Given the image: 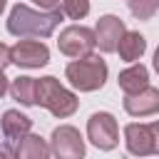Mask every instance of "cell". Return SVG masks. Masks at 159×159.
I'll return each mask as SVG.
<instances>
[{"label": "cell", "instance_id": "5", "mask_svg": "<svg viewBox=\"0 0 159 159\" xmlns=\"http://www.w3.org/2000/svg\"><path fill=\"white\" fill-rule=\"evenodd\" d=\"M57 47L65 57L70 60H80V57H87L94 52V32L84 25H70L60 32L57 37Z\"/></svg>", "mask_w": 159, "mask_h": 159}, {"label": "cell", "instance_id": "18", "mask_svg": "<svg viewBox=\"0 0 159 159\" xmlns=\"http://www.w3.org/2000/svg\"><path fill=\"white\" fill-rule=\"evenodd\" d=\"M10 65V47L5 42H0V70H5Z\"/></svg>", "mask_w": 159, "mask_h": 159}, {"label": "cell", "instance_id": "4", "mask_svg": "<svg viewBox=\"0 0 159 159\" xmlns=\"http://www.w3.org/2000/svg\"><path fill=\"white\" fill-rule=\"evenodd\" d=\"M124 144L132 157H152L159 152V122H132L124 127Z\"/></svg>", "mask_w": 159, "mask_h": 159}, {"label": "cell", "instance_id": "12", "mask_svg": "<svg viewBox=\"0 0 159 159\" xmlns=\"http://www.w3.org/2000/svg\"><path fill=\"white\" fill-rule=\"evenodd\" d=\"M144 50H147V40L137 30H124V35L119 37V42L114 47V52H119V57L124 62H137L144 55Z\"/></svg>", "mask_w": 159, "mask_h": 159}, {"label": "cell", "instance_id": "10", "mask_svg": "<svg viewBox=\"0 0 159 159\" xmlns=\"http://www.w3.org/2000/svg\"><path fill=\"white\" fill-rule=\"evenodd\" d=\"M124 109L132 117H152V114H157L159 112V89L147 84L144 89H139L134 94H127Z\"/></svg>", "mask_w": 159, "mask_h": 159}, {"label": "cell", "instance_id": "22", "mask_svg": "<svg viewBox=\"0 0 159 159\" xmlns=\"http://www.w3.org/2000/svg\"><path fill=\"white\" fill-rule=\"evenodd\" d=\"M5 2H7V0H0V12L5 10Z\"/></svg>", "mask_w": 159, "mask_h": 159}, {"label": "cell", "instance_id": "17", "mask_svg": "<svg viewBox=\"0 0 159 159\" xmlns=\"http://www.w3.org/2000/svg\"><path fill=\"white\" fill-rule=\"evenodd\" d=\"M159 0H129V10L137 20H152L157 15Z\"/></svg>", "mask_w": 159, "mask_h": 159}, {"label": "cell", "instance_id": "20", "mask_svg": "<svg viewBox=\"0 0 159 159\" xmlns=\"http://www.w3.org/2000/svg\"><path fill=\"white\" fill-rule=\"evenodd\" d=\"M0 159H15V152H12V144H0Z\"/></svg>", "mask_w": 159, "mask_h": 159}, {"label": "cell", "instance_id": "6", "mask_svg": "<svg viewBox=\"0 0 159 159\" xmlns=\"http://www.w3.org/2000/svg\"><path fill=\"white\" fill-rule=\"evenodd\" d=\"M87 139L102 149V152H112L119 144V127L117 119L109 112H94L87 119Z\"/></svg>", "mask_w": 159, "mask_h": 159}, {"label": "cell", "instance_id": "1", "mask_svg": "<svg viewBox=\"0 0 159 159\" xmlns=\"http://www.w3.org/2000/svg\"><path fill=\"white\" fill-rule=\"evenodd\" d=\"M62 17L65 15H62L60 7H55V10H32V7L17 2L7 15V32L15 35V37H35V40L50 37Z\"/></svg>", "mask_w": 159, "mask_h": 159}, {"label": "cell", "instance_id": "8", "mask_svg": "<svg viewBox=\"0 0 159 159\" xmlns=\"http://www.w3.org/2000/svg\"><path fill=\"white\" fill-rule=\"evenodd\" d=\"M10 62L17 65V67H25V70L45 67L50 62V50L40 40H25V37H20L10 47Z\"/></svg>", "mask_w": 159, "mask_h": 159}, {"label": "cell", "instance_id": "16", "mask_svg": "<svg viewBox=\"0 0 159 159\" xmlns=\"http://www.w3.org/2000/svg\"><path fill=\"white\" fill-rule=\"evenodd\" d=\"M57 7L62 10L65 17H70V20H82V17H87V12H89V0H60Z\"/></svg>", "mask_w": 159, "mask_h": 159}, {"label": "cell", "instance_id": "9", "mask_svg": "<svg viewBox=\"0 0 159 159\" xmlns=\"http://www.w3.org/2000/svg\"><path fill=\"white\" fill-rule=\"evenodd\" d=\"M124 20L117 17V15H102L97 27L92 30L94 32V45L102 50V52H114L119 37L124 35Z\"/></svg>", "mask_w": 159, "mask_h": 159}, {"label": "cell", "instance_id": "11", "mask_svg": "<svg viewBox=\"0 0 159 159\" xmlns=\"http://www.w3.org/2000/svg\"><path fill=\"white\" fill-rule=\"evenodd\" d=\"M0 127H2V137L7 139V144H17L25 134H30L32 129V119L17 109H7L0 119Z\"/></svg>", "mask_w": 159, "mask_h": 159}, {"label": "cell", "instance_id": "21", "mask_svg": "<svg viewBox=\"0 0 159 159\" xmlns=\"http://www.w3.org/2000/svg\"><path fill=\"white\" fill-rule=\"evenodd\" d=\"M7 87H10V82H7V77H5V72L0 70V99L5 97V92H7Z\"/></svg>", "mask_w": 159, "mask_h": 159}, {"label": "cell", "instance_id": "13", "mask_svg": "<svg viewBox=\"0 0 159 159\" xmlns=\"http://www.w3.org/2000/svg\"><path fill=\"white\" fill-rule=\"evenodd\" d=\"M117 84H119V89L124 94H134V92H139V89H144L149 84V70L144 65H132V67L119 72Z\"/></svg>", "mask_w": 159, "mask_h": 159}, {"label": "cell", "instance_id": "14", "mask_svg": "<svg viewBox=\"0 0 159 159\" xmlns=\"http://www.w3.org/2000/svg\"><path fill=\"white\" fill-rule=\"evenodd\" d=\"M15 159H50V144L40 134H25L17 142Z\"/></svg>", "mask_w": 159, "mask_h": 159}, {"label": "cell", "instance_id": "19", "mask_svg": "<svg viewBox=\"0 0 159 159\" xmlns=\"http://www.w3.org/2000/svg\"><path fill=\"white\" fill-rule=\"evenodd\" d=\"M40 10H55L57 5H60V0H32Z\"/></svg>", "mask_w": 159, "mask_h": 159}, {"label": "cell", "instance_id": "3", "mask_svg": "<svg viewBox=\"0 0 159 159\" xmlns=\"http://www.w3.org/2000/svg\"><path fill=\"white\" fill-rule=\"evenodd\" d=\"M65 77L80 92H94L107 82V62L102 57H97V55L72 60L65 67Z\"/></svg>", "mask_w": 159, "mask_h": 159}, {"label": "cell", "instance_id": "7", "mask_svg": "<svg viewBox=\"0 0 159 159\" xmlns=\"http://www.w3.org/2000/svg\"><path fill=\"white\" fill-rule=\"evenodd\" d=\"M50 154L55 159H84V139L72 124H60L50 137Z\"/></svg>", "mask_w": 159, "mask_h": 159}, {"label": "cell", "instance_id": "2", "mask_svg": "<svg viewBox=\"0 0 159 159\" xmlns=\"http://www.w3.org/2000/svg\"><path fill=\"white\" fill-rule=\"evenodd\" d=\"M35 104L45 107L52 117L57 119H67L77 112L80 99L75 97V92H70L67 87L60 84V80L55 77H40L35 80Z\"/></svg>", "mask_w": 159, "mask_h": 159}, {"label": "cell", "instance_id": "15", "mask_svg": "<svg viewBox=\"0 0 159 159\" xmlns=\"http://www.w3.org/2000/svg\"><path fill=\"white\" fill-rule=\"evenodd\" d=\"M7 92L12 94L15 102H20L25 107H35V77L20 75L17 80H12V84L7 87Z\"/></svg>", "mask_w": 159, "mask_h": 159}]
</instances>
